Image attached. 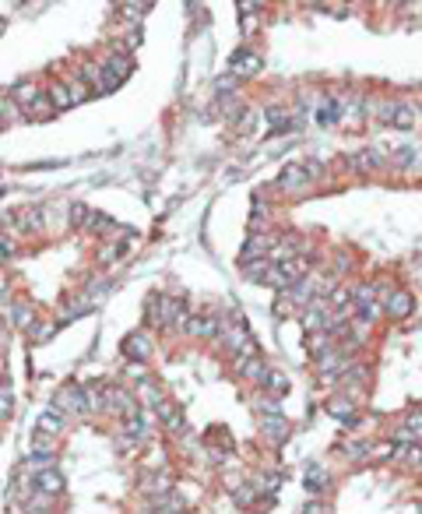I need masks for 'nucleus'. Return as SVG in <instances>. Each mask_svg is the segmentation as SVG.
Masks as SVG:
<instances>
[{
	"label": "nucleus",
	"mask_w": 422,
	"mask_h": 514,
	"mask_svg": "<svg viewBox=\"0 0 422 514\" xmlns=\"http://www.w3.org/2000/svg\"><path fill=\"white\" fill-rule=\"evenodd\" d=\"M376 120L387 124V127H397V131H411L415 127V110L404 106V103H380L376 106Z\"/></svg>",
	"instance_id": "obj_1"
},
{
	"label": "nucleus",
	"mask_w": 422,
	"mask_h": 514,
	"mask_svg": "<svg viewBox=\"0 0 422 514\" xmlns=\"http://www.w3.org/2000/svg\"><path fill=\"white\" fill-rule=\"evenodd\" d=\"M53 409L71 412V416H85V412H88V398H85V391H81L78 384H71V388H64V391L57 395Z\"/></svg>",
	"instance_id": "obj_2"
},
{
	"label": "nucleus",
	"mask_w": 422,
	"mask_h": 514,
	"mask_svg": "<svg viewBox=\"0 0 422 514\" xmlns=\"http://www.w3.org/2000/svg\"><path fill=\"white\" fill-rule=\"evenodd\" d=\"M186 331L193 338H215L222 331V324H219L215 314H193V317H186Z\"/></svg>",
	"instance_id": "obj_3"
},
{
	"label": "nucleus",
	"mask_w": 422,
	"mask_h": 514,
	"mask_svg": "<svg viewBox=\"0 0 422 514\" xmlns=\"http://www.w3.org/2000/svg\"><path fill=\"white\" fill-rule=\"evenodd\" d=\"M106 409H113V412H120V416H137V402H134V395L127 391V388H109L106 391Z\"/></svg>",
	"instance_id": "obj_4"
},
{
	"label": "nucleus",
	"mask_w": 422,
	"mask_h": 514,
	"mask_svg": "<svg viewBox=\"0 0 422 514\" xmlns=\"http://www.w3.org/2000/svg\"><path fill=\"white\" fill-rule=\"evenodd\" d=\"M162 324L183 328V324H186V303L176 300V296H162Z\"/></svg>",
	"instance_id": "obj_5"
},
{
	"label": "nucleus",
	"mask_w": 422,
	"mask_h": 514,
	"mask_svg": "<svg viewBox=\"0 0 422 514\" xmlns=\"http://www.w3.org/2000/svg\"><path fill=\"white\" fill-rule=\"evenodd\" d=\"M36 489H39L43 496H57V493H64V475H60L57 468H39Z\"/></svg>",
	"instance_id": "obj_6"
},
{
	"label": "nucleus",
	"mask_w": 422,
	"mask_h": 514,
	"mask_svg": "<svg viewBox=\"0 0 422 514\" xmlns=\"http://www.w3.org/2000/svg\"><path fill=\"white\" fill-rule=\"evenodd\" d=\"M383 314H390V317H408V314H411V296H408L404 289H394V293H387Z\"/></svg>",
	"instance_id": "obj_7"
},
{
	"label": "nucleus",
	"mask_w": 422,
	"mask_h": 514,
	"mask_svg": "<svg viewBox=\"0 0 422 514\" xmlns=\"http://www.w3.org/2000/svg\"><path fill=\"white\" fill-rule=\"evenodd\" d=\"M102 67H106L116 81H123V78L134 71V60H130V53H109V57L102 60Z\"/></svg>",
	"instance_id": "obj_8"
},
{
	"label": "nucleus",
	"mask_w": 422,
	"mask_h": 514,
	"mask_svg": "<svg viewBox=\"0 0 422 514\" xmlns=\"http://www.w3.org/2000/svg\"><path fill=\"white\" fill-rule=\"evenodd\" d=\"M278 187H282V190H306V187H310V176H306L303 166H289V169L278 176Z\"/></svg>",
	"instance_id": "obj_9"
},
{
	"label": "nucleus",
	"mask_w": 422,
	"mask_h": 514,
	"mask_svg": "<svg viewBox=\"0 0 422 514\" xmlns=\"http://www.w3.org/2000/svg\"><path fill=\"white\" fill-rule=\"evenodd\" d=\"M268 250H271V236H250L247 243H243V261L250 265V261H261V253L268 257Z\"/></svg>",
	"instance_id": "obj_10"
},
{
	"label": "nucleus",
	"mask_w": 422,
	"mask_h": 514,
	"mask_svg": "<svg viewBox=\"0 0 422 514\" xmlns=\"http://www.w3.org/2000/svg\"><path fill=\"white\" fill-rule=\"evenodd\" d=\"M257 71H261V57H257V53L240 50V53L233 57V74H236V78H243V74H257Z\"/></svg>",
	"instance_id": "obj_11"
},
{
	"label": "nucleus",
	"mask_w": 422,
	"mask_h": 514,
	"mask_svg": "<svg viewBox=\"0 0 422 514\" xmlns=\"http://www.w3.org/2000/svg\"><path fill=\"white\" fill-rule=\"evenodd\" d=\"M39 95H43V88H39L36 81H18V85H15V92H11V99L22 106V113H25V110H29Z\"/></svg>",
	"instance_id": "obj_12"
},
{
	"label": "nucleus",
	"mask_w": 422,
	"mask_h": 514,
	"mask_svg": "<svg viewBox=\"0 0 422 514\" xmlns=\"http://www.w3.org/2000/svg\"><path fill=\"white\" fill-rule=\"evenodd\" d=\"M240 374H243L247 381H264V384H268V370H264V363H261V356H257V352L240 356Z\"/></svg>",
	"instance_id": "obj_13"
},
{
	"label": "nucleus",
	"mask_w": 422,
	"mask_h": 514,
	"mask_svg": "<svg viewBox=\"0 0 422 514\" xmlns=\"http://www.w3.org/2000/svg\"><path fill=\"white\" fill-rule=\"evenodd\" d=\"M123 356H130V360H148V356H151V345H148V338H144L141 331H134V335L123 342Z\"/></svg>",
	"instance_id": "obj_14"
},
{
	"label": "nucleus",
	"mask_w": 422,
	"mask_h": 514,
	"mask_svg": "<svg viewBox=\"0 0 422 514\" xmlns=\"http://www.w3.org/2000/svg\"><path fill=\"white\" fill-rule=\"evenodd\" d=\"M64 430V416H60V409H46V412H39V433H50V437H57Z\"/></svg>",
	"instance_id": "obj_15"
},
{
	"label": "nucleus",
	"mask_w": 422,
	"mask_h": 514,
	"mask_svg": "<svg viewBox=\"0 0 422 514\" xmlns=\"http://www.w3.org/2000/svg\"><path fill=\"white\" fill-rule=\"evenodd\" d=\"M46 99H50L53 110H71V106H74V103H71V88H67L64 81H53L50 92H46Z\"/></svg>",
	"instance_id": "obj_16"
},
{
	"label": "nucleus",
	"mask_w": 422,
	"mask_h": 514,
	"mask_svg": "<svg viewBox=\"0 0 422 514\" xmlns=\"http://www.w3.org/2000/svg\"><path fill=\"white\" fill-rule=\"evenodd\" d=\"M155 412H158V419H162L169 430H183V416H179V409H176L172 402H165V398H162V402L155 405Z\"/></svg>",
	"instance_id": "obj_17"
},
{
	"label": "nucleus",
	"mask_w": 422,
	"mask_h": 514,
	"mask_svg": "<svg viewBox=\"0 0 422 514\" xmlns=\"http://www.w3.org/2000/svg\"><path fill=\"white\" fill-rule=\"evenodd\" d=\"M18 225H22L25 232H36V229L46 225V211H43V208H25V211L18 215Z\"/></svg>",
	"instance_id": "obj_18"
},
{
	"label": "nucleus",
	"mask_w": 422,
	"mask_h": 514,
	"mask_svg": "<svg viewBox=\"0 0 422 514\" xmlns=\"http://www.w3.org/2000/svg\"><path fill=\"white\" fill-rule=\"evenodd\" d=\"M18 117H22V106L11 95H0V131H4L8 124H15Z\"/></svg>",
	"instance_id": "obj_19"
},
{
	"label": "nucleus",
	"mask_w": 422,
	"mask_h": 514,
	"mask_svg": "<svg viewBox=\"0 0 422 514\" xmlns=\"http://www.w3.org/2000/svg\"><path fill=\"white\" fill-rule=\"evenodd\" d=\"M317 124L320 127H334L338 124V99H324L317 106Z\"/></svg>",
	"instance_id": "obj_20"
},
{
	"label": "nucleus",
	"mask_w": 422,
	"mask_h": 514,
	"mask_svg": "<svg viewBox=\"0 0 422 514\" xmlns=\"http://www.w3.org/2000/svg\"><path fill=\"white\" fill-rule=\"evenodd\" d=\"M352 300H355V307L373 303V300H380V286H376V282H362V286L352 289Z\"/></svg>",
	"instance_id": "obj_21"
},
{
	"label": "nucleus",
	"mask_w": 422,
	"mask_h": 514,
	"mask_svg": "<svg viewBox=\"0 0 422 514\" xmlns=\"http://www.w3.org/2000/svg\"><path fill=\"white\" fill-rule=\"evenodd\" d=\"M352 300V286H334V289H327V307L331 310H345V303Z\"/></svg>",
	"instance_id": "obj_22"
},
{
	"label": "nucleus",
	"mask_w": 422,
	"mask_h": 514,
	"mask_svg": "<svg viewBox=\"0 0 422 514\" xmlns=\"http://www.w3.org/2000/svg\"><path fill=\"white\" fill-rule=\"evenodd\" d=\"M32 321H36V310L29 307V303H18L15 310H11V324H18V328H32Z\"/></svg>",
	"instance_id": "obj_23"
},
{
	"label": "nucleus",
	"mask_w": 422,
	"mask_h": 514,
	"mask_svg": "<svg viewBox=\"0 0 422 514\" xmlns=\"http://www.w3.org/2000/svg\"><path fill=\"white\" fill-rule=\"evenodd\" d=\"M88 218H92L88 204L74 201V204H71V229H85V225H88Z\"/></svg>",
	"instance_id": "obj_24"
},
{
	"label": "nucleus",
	"mask_w": 422,
	"mask_h": 514,
	"mask_svg": "<svg viewBox=\"0 0 422 514\" xmlns=\"http://www.w3.org/2000/svg\"><path fill=\"white\" fill-rule=\"evenodd\" d=\"M120 11H123V18H127V22H134V25H137V22L144 18V11H148V8L141 4V0H123Z\"/></svg>",
	"instance_id": "obj_25"
},
{
	"label": "nucleus",
	"mask_w": 422,
	"mask_h": 514,
	"mask_svg": "<svg viewBox=\"0 0 422 514\" xmlns=\"http://www.w3.org/2000/svg\"><path fill=\"white\" fill-rule=\"evenodd\" d=\"M380 314H383V303H380V300H373V303H362V307H359V321H362V324L380 321Z\"/></svg>",
	"instance_id": "obj_26"
},
{
	"label": "nucleus",
	"mask_w": 422,
	"mask_h": 514,
	"mask_svg": "<svg viewBox=\"0 0 422 514\" xmlns=\"http://www.w3.org/2000/svg\"><path fill=\"white\" fill-rule=\"evenodd\" d=\"M53 331H57V324H53V321H32V328H29L32 342H46Z\"/></svg>",
	"instance_id": "obj_27"
},
{
	"label": "nucleus",
	"mask_w": 422,
	"mask_h": 514,
	"mask_svg": "<svg viewBox=\"0 0 422 514\" xmlns=\"http://www.w3.org/2000/svg\"><path fill=\"white\" fill-rule=\"evenodd\" d=\"M123 430L130 433V440H141L148 430H144V419L141 416H123Z\"/></svg>",
	"instance_id": "obj_28"
},
{
	"label": "nucleus",
	"mask_w": 422,
	"mask_h": 514,
	"mask_svg": "<svg viewBox=\"0 0 422 514\" xmlns=\"http://www.w3.org/2000/svg\"><path fill=\"white\" fill-rule=\"evenodd\" d=\"M264 430H268L275 440H285V437H289V423H285L282 416H271V419L264 423Z\"/></svg>",
	"instance_id": "obj_29"
},
{
	"label": "nucleus",
	"mask_w": 422,
	"mask_h": 514,
	"mask_svg": "<svg viewBox=\"0 0 422 514\" xmlns=\"http://www.w3.org/2000/svg\"><path fill=\"white\" fill-rule=\"evenodd\" d=\"M25 113H29V117H36V120H43V117H50V113H53V106H50V99H46V95H39V99H36Z\"/></svg>",
	"instance_id": "obj_30"
},
{
	"label": "nucleus",
	"mask_w": 422,
	"mask_h": 514,
	"mask_svg": "<svg viewBox=\"0 0 422 514\" xmlns=\"http://www.w3.org/2000/svg\"><path fill=\"white\" fill-rule=\"evenodd\" d=\"M141 395H144V398H141V402H144V405H151V409H155V405H158V402H162V395H158V388H155V384H151V381H148V377H144V381H141Z\"/></svg>",
	"instance_id": "obj_31"
},
{
	"label": "nucleus",
	"mask_w": 422,
	"mask_h": 514,
	"mask_svg": "<svg viewBox=\"0 0 422 514\" xmlns=\"http://www.w3.org/2000/svg\"><path fill=\"white\" fill-rule=\"evenodd\" d=\"M355 409V398H345V402H327V412L331 416H352Z\"/></svg>",
	"instance_id": "obj_32"
},
{
	"label": "nucleus",
	"mask_w": 422,
	"mask_h": 514,
	"mask_svg": "<svg viewBox=\"0 0 422 514\" xmlns=\"http://www.w3.org/2000/svg\"><path fill=\"white\" fill-rule=\"evenodd\" d=\"M67 88H71V103H74V106L88 99V85H85V81H74V85H67Z\"/></svg>",
	"instance_id": "obj_33"
},
{
	"label": "nucleus",
	"mask_w": 422,
	"mask_h": 514,
	"mask_svg": "<svg viewBox=\"0 0 422 514\" xmlns=\"http://www.w3.org/2000/svg\"><path fill=\"white\" fill-rule=\"evenodd\" d=\"M109 225H113V222H109L106 215H92L85 229H92V232H109Z\"/></svg>",
	"instance_id": "obj_34"
},
{
	"label": "nucleus",
	"mask_w": 422,
	"mask_h": 514,
	"mask_svg": "<svg viewBox=\"0 0 422 514\" xmlns=\"http://www.w3.org/2000/svg\"><path fill=\"white\" fill-rule=\"evenodd\" d=\"M310 489H324L327 486V472H320V468H310Z\"/></svg>",
	"instance_id": "obj_35"
},
{
	"label": "nucleus",
	"mask_w": 422,
	"mask_h": 514,
	"mask_svg": "<svg viewBox=\"0 0 422 514\" xmlns=\"http://www.w3.org/2000/svg\"><path fill=\"white\" fill-rule=\"evenodd\" d=\"M257 29V11H243V36H254Z\"/></svg>",
	"instance_id": "obj_36"
},
{
	"label": "nucleus",
	"mask_w": 422,
	"mask_h": 514,
	"mask_svg": "<svg viewBox=\"0 0 422 514\" xmlns=\"http://www.w3.org/2000/svg\"><path fill=\"white\" fill-rule=\"evenodd\" d=\"M303 169H306V176H310V180H320V176H324V166H320L317 159H310Z\"/></svg>",
	"instance_id": "obj_37"
},
{
	"label": "nucleus",
	"mask_w": 422,
	"mask_h": 514,
	"mask_svg": "<svg viewBox=\"0 0 422 514\" xmlns=\"http://www.w3.org/2000/svg\"><path fill=\"white\" fill-rule=\"evenodd\" d=\"M229 92H233V81H229V78H222V81L215 85V95H219V99H226Z\"/></svg>",
	"instance_id": "obj_38"
},
{
	"label": "nucleus",
	"mask_w": 422,
	"mask_h": 514,
	"mask_svg": "<svg viewBox=\"0 0 422 514\" xmlns=\"http://www.w3.org/2000/svg\"><path fill=\"white\" fill-rule=\"evenodd\" d=\"M11 416V395H0V419Z\"/></svg>",
	"instance_id": "obj_39"
},
{
	"label": "nucleus",
	"mask_w": 422,
	"mask_h": 514,
	"mask_svg": "<svg viewBox=\"0 0 422 514\" xmlns=\"http://www.w3.org/2000/svg\"><path fill=\"white\" fill-rule=\"evenodd\" d=\"M303 514H324V503H317V500H310V503H306V510H303Z\"/></svg>",
	"instance_id": "obj_40"
},
{
	"label": "nucleus",
	"mask_w": 422,
	"mask_h": 514,
	"mask_svg": "<svg viewBox=\"0 0 422 514\" xmlns=\"http://www.w3.org/2000/svg\"><path fill=\"white\" fill-rule=\"evenodd\" d=\"M250 127H254V113H247V117H243V124H240V131H250Z\"/></svg>",
	"instance_id": "obj_41"
},
{
	"label": "nucleus",
	"mask_w": 422,
	"mask_h": 514,
	"mask_svg": "<svg viewBox=\"0 0 422 514\" xmlns=\"http://www.w3.org/2000/svg\"><path fill=\"white\" fill-rule=\"evenodd\" d=\"M141 4H144V8H151V4H155V0H141Z\"/></svg>",
	"instance_id": "obj_42"
},
{
	"label": "nucleus",
	"mask_w": 422,
	"mask_h": 514,
	"mask_svg": "<svg viewBox=\"0 0 422 514\" xmlns=\"http://www.w3.org/2000/svg\"><path fill=\"white\" fill-rule=\"evenodd\" d=\"M172 514H183V510H172Z\"/></svg>",
	"instance_id": "obj_43"
}]
</instances>
